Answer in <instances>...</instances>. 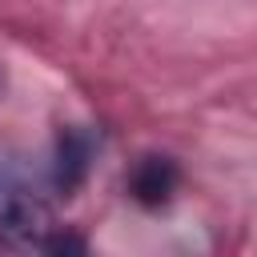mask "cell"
Masks as SVG:
<instances>
[{
	"label": "cell",
	"instance_id": "3",
	"mask_svg": "<svg viewBox=\"0 0 257 257\" xmlns=\"http://www.w3.org/2000/svg\"><path fill=\"white\" fill-rule=\"evenodd\" d=\"M88 157H92V145H88L84 133H64L60 137V149H56V189L60 193H72L84 181Z\"/></svg>",
	"mask_w": 257,
	"mask_h": 257
},
{
	"label": "cell",
	"instance_id": "1",
	"mask_svg": "<svg viewBox=\"0 0 257 257\" xmlns=\"http://www.w3.org/2000/svg\"><path fill=\"white\" fill-rule=\"evenodd\" d=\"M48 209L44 201L12 181H0V245H44L48 237Z\"/></svg>",
	"mask_w": 257,
	"mask_h": 257
},
{
	"label": "cell",
	"instance_id": "2",
	"mask_svg": "<svg viewBox=\"0 0 257 257\" xmlns=\"http://www.w3.org/2000/svg\"><path fill=\"white\" fill-rule=\"evenodd\" d=\"M128 189H133V197H137L141 205L157 209V205H165V201L173 197V189H177V165H173L169 157H145V161L133 169Z\"/></svg>",
	"mask_w": 257,
	"mask_h": 257
}]
</instances>
